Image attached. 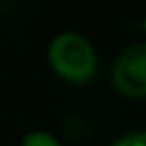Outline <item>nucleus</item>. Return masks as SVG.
<instances>
[{"mask_svg":"<svg viewBox=\"0 0 146 146\" xmlns=\"http://www.w3.org/2000/svg\"><path fill=\"white\" fill-rule=\"evenodd\" d=\"M45 58L56 78L73 86L88 84L99 71L97 47L78 30L56 32L47 43Z\"/></svg>","mask_w":146,"mask_h":146,"instance_id":"1","label":"nucleus"},{"mask_svg":"<svg viewBox=\"0 0 146 146\" xmlns=\"http://www.w3.org/2000/svg\"><path fill=\"white\" fill-rule=\"evenodd\" d=\"M110 84L125 99L146 97V43L137 41L127 45L112 62Z\"/></svg>","mask_w":146,"mask_h":146,"instance_id":"2","label":"nucleus"},{"mask_svg":"<svg viewBox=\"0 0 146 146\" xmlns=\"http://www.w3.org/2000/svg\"><path fill=\"white\" fill-rule=\"evenodd\" d=\"M19 146H62V142L56 133L47 131V129H32V131L24 133Z\"/></svg>","mask_w":146,"mask_h":146,"instance_id":"3","label":"nucleus"},{"mask_svg":"<svg viewBox=\"0 0 146 146\" xmlns=\"http://www.w3.org/2000/svg\"><path fill=\"white\" fill-rule=\"evenodd\" d=\"M110 146H146V133L142 129H133V131L118 135Z\"/></svg>","mask_w":146,"mask_h":146,"instance_id":"4","label":"nucleus"}]
</instances>
